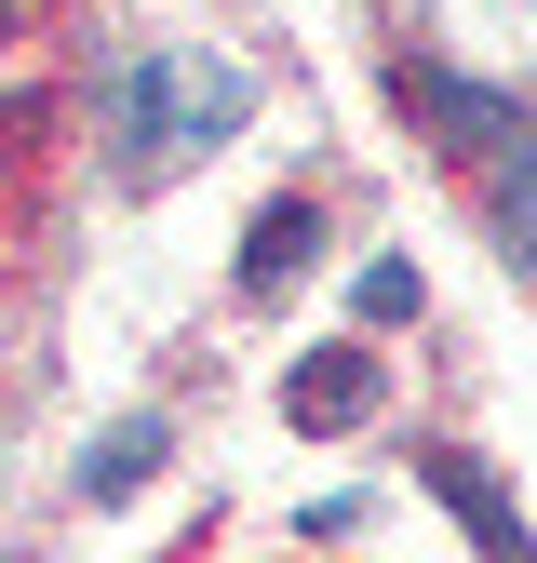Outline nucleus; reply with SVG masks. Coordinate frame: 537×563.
<instances>
[{"label":"nucleus","mask_w":537,"mask_h":563,"mask_svg":"<svg viewBox=\"0 0 537 563\" xmlns=\"http://www.w3.org/2000/svg\"><path fill=\"white\" fill-rule=\"evenodd\" d=\"M283 416H296V430H363V416H376V363H363V349H309V363L283 376Z\"/></svg>","instance_id":"1"},{"label":"nucleus","mask_w":537,"mask_h":563,"mask_svg":"<svg viewBox=\"0 0 537 563\" xmlns=\"http://www.w3.org/2000/svg\"><path fill=\"white\" fill-rule=\"evenodd\" d=\"M430 497H443L470 537H484V563H537V537H524V510L484 483V456H430Z\"/></svg>","instance_id":"2"},{"label":"nucleus","mask_w":537,"mask_h":563,"mask_svg":"<svg viewBox=\"0 0 537 563\" xmlns=\"http://www.w3.org/2000/svg\"><path fill=\"white\" fill-rule=\"evenodd\" d=\"M149 470H162V416H121L108 443H81V497H108V510H121Z\"/></svg>","instance_id":"3"},{"label":"nucleus","mask_w":537,"mask_h":563,"mask_svg":"<svg viewBox=\"0 0 537 563\" xmlns=\"http://www.w3.org/2000/svg\"><path fill=\"white\" fill-rule=\"evenodd\" d=\"M296 255H309V201H268V216H255V242H242V282H255V296H283V282H296Z\"/></svg>","instance_id":"4"},{"label":"nucleus","mask_w":537,"mask_h":563,"mask_svg":"<svg viewBox=\"0 0 537 563\" xmlns=\"http://www.w3.org/2000/svg\"><path fill=\"white\" fill-rule=\"evenodd\" d=\"M403 95H417L430 121H457L470 148H511V108H497V95H470V81H417V67H403Z\"/></svg>","instance_id":"5"},{"label":"nucleus","mask_w":537,"mask_h":563,"mask_svg":"<svg viewBox=\"0 0 537 563\" xmlns=\"http://www.w3.org/2000/svg\"><path fill=\"white\" fill-rule=\"evenodd\" d=\"M350 309H363V322H403V309H417V268H403V255H376V268L350 282Z\"/></svg>","instance_id":"6"},{"label":"nucleus","mask_w":537,"mask_h":563,"mask_svg":"<svg viewBox=\"0 0 537 563\" xmlns=\"http://www.w3.org/2000/svg\"><path fill=\"white\" fill-rule=\"evenodd\" d=\"M511 242H524V255H537V148H524V162H511Z\"/></svg>","instance_id":"7"},{"label":"nucleus","mask_w":537,"mask_h":563,"mask_svg":"<svg viewBox=\"0 0 537 563\" xmlns=\"http://www.w3.org/2000/svg\"><path fill=\"white\" fill-rule=\"evenodd\" d=\"M0 14H14V0H0Z\"/></svg>","instance_id":"8"}]
</instances>
